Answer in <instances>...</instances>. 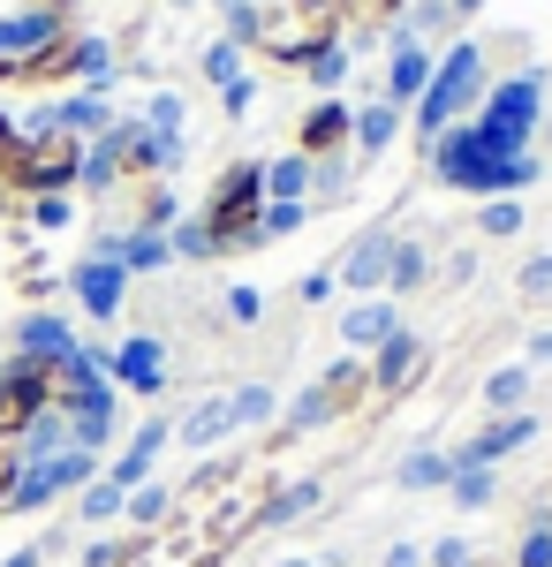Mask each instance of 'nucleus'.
I'll return each instance as SVG.
<instances>
[{
  "label": "nucleus",
  "mask_w": 552,
  "mask_h": 567,
  "mask_svg": "<svg viewBox=\"0 0 552 567\" xmlns=\"http://www.w3.org/2000/svg\"><path fill=\"white\" fill-rule=\"evenodd\" d=\"M334 288H340V280H334V265H318V272H303V280H296V296H303V303H326Z\"/></svg>",
  "instance_id": "nucleus-43"
},
{
  "label": "nucleus",
  "mask_w": 552,
  "mask_h": 567,
  "mask_svg": "<svg viewBox=\"0 0 552 567\" xmlns=\"http://www.w3.org/2000/svg\"><path fill=\"white\" fill-rule=\"evenodd\" d=\"M69 213H76L69 197H23V219H31L39 235H61V227H69Z\"/></svg>",
  "instance_id": "nucleus-36"
},
{
  "label": "nucleus",
  "mask_w": 552,
  "mask_h": 567,
  "mask_svg": "<svg viewBox=\"0 0 552 567\" xmlns=\"http://www.w3.org/2000/svg\"><path fill=\"white\" fill-rule=\"evenodd\" d=\"M386 567H431V560H425V545H393V553H386Z\"/></svg>",
  "instance_id": "nucleus-44"
},
{
  "label": "nucleus",
  "mask_w": 552,
  "mask_h": 567,
  "mask_svg": "<svg viewBox=\"0 0 552 567\" xmlns=\"http://www.w3.org/2000/svg\"><path fill=\"white\" fill-rule=\"evenodd\" d=\"M522 401H530V363H508V371L484 379V409H492V416H514Z\"/></svg>",
  "instance_id": "nucleus-27"
},
{
  "label": "nucleus",
  "mask_w": 552,
  "mask_h": 567,
  "mask_svg": "<svg viewBox=\"0 0 552 567\" xmlns=\"http://www.w3.org/2000/svg\"><path fill=\"white\" fill-rule=\"evenodd\" d=\"M136 122H144V130H160V136H167V144H182V99H174V91H152Z\"/></svg>",
  "instance_id": "nucleus-33"
},
{
  "label": "nucleus",
  "mask_w": 552,
  "mask_h": 567,
  "mask_svg": "<svg viewBox=\"0 0 552 567\" xmlns=\"http://www.w3.org/2000/svg\"><path fill=\"white\" fill-rule=\"evenodd\" d=\"M425 363H431V349L417 341V333H393V341H379V349H371V409H393L401 393L425 379Z\"/></svg>",
  "instance_id": "nucleus-10"
},
{
  "label": "nucleus",
  "mask_w": 552,
  "mask_h": 567,
  "mask_svg": "<svg viewBox=\"0 0 552 567\" xmlns=\"http://www.w3.org/2000/svg\"><path fill=\"white\" fill-rule=\"evenodd\" d=\"M393 484H401V492H447V484H454V454H431V446H417V454L393 470Z\"/></svg>",
  "instance_id": "nucleus-25"
},
{
  "label": "nucleus",
  "mask_w": 552,
  "mask_h": 567,
  "mask_svg": "<svg viewBox=\"0 0 552 567\" xmlns=\"http://www.w3.org/2000/svg\"><path fill=\"white\" fill-rule=\"evenodd\" d=\"M348 61H356V53H348V45H326V53H318V61H310V69H303V76H310V84L326 91V99H334L340 84H348Z\"/></svg>",
  "instance_id": "nucleus-34"
},
{
  "label": "nucleus",
  "mask_w": 552,
  "mask_h": 567,
  "mask_svg": "<svg viewBox=\"0 0 552 567\" xmlns=\"http://www.w3.org/2000/svg\"><path fill=\"white\" fill-rule=\"evenodd\" d=\"M174 8H197V0H174Z\"/></svg>",
  "instance_id": "nucleus-50"
},
{
  "label": "nucleus",
  "mask_w": 552,
  "mask_h": 567,
  "mask_svg": "<svg viewBox=\"0 0 552 567\" xmlns=\"http://www.w3.org/2000/svg\"><path fill=\"white\" fill-rule=\"evenodd\" d=\"M386 265H393V235H386V227H364V235L348 243V258L334 265V280L356 288V296H386Z\"/></svg>",
  "instance_id": "nucleus-14"
},
{
  "label": "nucleus",
  "mask_w": 552,
  "mask_h": 567,
  "mask_svg": "<svg viewBox=\"0 0 552 567\" xmlns=\"http://www.w3.org/2000/svg\"><path fill=\"white\" fill-rule=\"evenodd\" d=\"M303 219H310V205H265V219H257V235H265V243H280V235H296Z\"/></svg>",
  "instance_id": "nucleus-37"
},
{
  "label": "nucleus",
  "mask_w": 552,
  "mask_h": 567,
  "mask_svg": "<svg viewBox=\"0 0 552 567\" xmlns=\"http://www.w3.org/2000/svg\"><path fill=\"white\" fill-rule=\"evenodd\" d=\"M514 288H522L530 303H538V296H552V258H530V265H522V280H514Z\"/></svg>",
  "instance_id": "nucleus-42"
},
{
  "label": "nucleus",
  "mask_w": 552,
  "mask_h": 567,
  "mask_svg": "<svg viewBox=\"0 0 552 567\" xmlns=\"http://www.w3.org/2000/svg\"><path fill=\"white\" fill-rule=\"evenodd\" d=\"M401 122H409V114H401L393 99H371V106H356V130H348V152H364V159H379L386 144L401 136Z\"/></svg>",
  "instance_id": "nucleus-21"
},
{
  "label": "nucleus",
  "mask_w": 552,
  "mask_h": 567,
  "mask_svg": "<svg viewBox=\"0 0 552 567\" xmlns=\"http://www.w3.org/2000/svg\"><path fill=\"white\" fill-rule=\"evenodd\" d=\"M45 424V379L31 355H0V470H23L31 432Z\"/></svg>",
  "instance_id": "nucleus-7"
},
{
  "label": "nucleus",
  "mask_w": 552,
  "mask_h": 567,
  "mask_svg": "<svg viewBox=\"0 0 552 567\" xmlns=\"http://www.w3.org/2000/svg\"><path fill=\"white\" fill-rule=\"evenodd\" d=\"M53 31H76V23H53V16H39V8H16V16H0V61H16V53L45 45Z\"/></svg>",
  "instance_id": "nucleus-23"
},
{
  "label": "nucleus",
  "mask_w": 552,
  "mask_h": 567,
  "mask_svg": "<svg viewBox=\"0 0 552 567\" xmlns=\"http://www.w3.org/2000/svg\"><path fill=\"white\" fill-rule=\"evenodd\" d=\"M61 288H69V296H76V310H84V318H99V326H114V318L129 310V272L106 258V250L76 258L69 272H61Z\"/></svg>",
  "instance_id": "nucleus-9"
},
{
  "label": "nucleus",
  "mask_w": 552,
  "mask_h": 567,
  "mask_svg": "<svg viewBox=\"0 0 552 567\" xmlns=\"http://www.w3.org/2000/svg\"><path fill=\"white\" fill-rule=\"evenodd\" d=\"M425 280H431V250H425V243H401V235H393V265H386V296H417Z\"/></svg>",
  "instance_id": "nucleus-26"
},
{
  "label": "nucleus",
  "mask_w": 552,
  "mask_h": 567,
  "mask_svg": "<svg viewBox=\"0 0 552 567\" xmlns=\"http://www.w3.org/2000/svg\"><path fill=\"white\" fill-rule=\"evenodd\" d=\"M477 235H492V243L522 235V197H484V213H477Z\"/></svg>",
  "instance_id": "nucleus-31"
},
{
  "label": "nucleus",
  "mask_w": 552,
  "mask_h": 567,
  "mask_svg": "<svg viewBox=\"0 0 552 567\" xmlns=\"http://www.w3.org/2000/svg\"><path fill=\"white\" fill-rule=\"evenodd\" d=\"M280 567H318V560H303V553H296V560H280Z\"/></svg>",
  "instance_id": "nucleus-49"
},
{
  "label": "nucleus",
  "mask_w": 552,
  "mask_h": 567,
  "mask_svg": "<svg viewBox=\"0 0 552 567\" xmlns=\"http://www.w3.org/2000/svg\"><path fill=\"white\" fill-rule=\"evenodd\" d=\"M251 99H257V76H235V84L219 91V114H227V122H243V114H251Z\"/></svg>",
  "instance_id": "nucleus-39"
},
{
  "label": "nucleus",
  "mask_w": 552,
  "mask_h": 567,
  "mask_svg": "<svg viewBox=\"0 0 552 567\" xmlns=\"http://www.w3.org/2000/svg\"><path fill=\"white\" fill-rule=\"evenodd\" d=\"M310 507H326V484H318V477L280 484V492H265V499H257V529H288L296 515H310Z\"/></svg>",
  "instance_id": "nucleus-22"
},
{
  "label": "nucleus",
  "mask_w": 552,
  "mask_h": 567,
  "mask_svg": "<svg viewBox=\"0 0 552 567\" xmlns=\"http://www.w3.org/2000/svg\"><path fill=\"white\" fill-rule=\"evenodd\" d=\"M273 401H280V393L265 386V379L219 393V401H205V409H190V416H182V446H197V454H205V446H219V439L251 432V424H273Z\"/></svg>",
  "instance_id": "nucleus-8"
},
{
  "label": "nucleus",
  "mask_w": 552,
  "mask_h": 567,
  "mask_svg": "<svg viewBox=\"0 0 552 567\" xmlns=\"http://www.w3.org/2000/svg\"><path fill=\"white\" fill-rule=\"evenodd\" d=\"M39 560H45V545H23V553H8L0 567H39Z\"/></svg>",
  "instance_id": "nucleus-45"
},
{
  "label": "nucleus",
  "mask_w": 552,
  "mask_h": 567,
  "mask_svg": "<svg viewBox=\"0 0 552 567\" xmlns=\"http://www.w3.org/2000/svg\"><path fill=\"white\" fill-rule=\"evenodd\" d=\"M69 349H84L69 318H53V310H23V318H16V355H31V363H53V355H69Z\"/></svg>",
  "instance_id": "nucleus-19"
},
{
  "label": "nucleus",
  "mask_w": 552,
  "mask_h": 567,
  "mask_svg": "<svg viewBox=\"0 0 552 567\" xmlns=\"http://www.w3.org/2000/svg\"><path fill=\"white\" fill-rule=\"evenodd\" d=\"M45 114H53L61 130H76V136H84V144H91V136H106V130H114V122H122V114L106 106V91H69V99H53Z\"/></svg>",
  "instance_id": "nucleus-20"
},
{
  "label": "nucleus",
  "mask_w": 552,
  "mask_h": 567,
  "mask_svg": "<svg viewBox=\"0 0 552 567\" xmlns=\"http://www.w3.org/2000/svg\"><path fill=\"white\" fill-rule=\"evenodd\" d=\"M227 318H235V326H257V318H265V296H257V288H227Z\"/></svg>",
  "instance_id": "nucleus-40"
},
{
  "label": "nucleus",
  "mask_w": 552,
  "mask_h": 567,
  "mask_svg": "<svg viewBox=\"0 0 552 567\" xmlns=\"http://www.w3.org/2000/svg\"><path fill=\"white\" fill-rule=\"evenodd\" d=\"M265 205H310V159L303 152L265 159Z\"/></svg>",
  "instance_id": "nucleus-24"
},
{
  "label": "nucleus",
  "mask_w": 552,
  "mask_h": 567,
  "mask_svg": "<svg viewBox=\"0 0 552 567\" xmlns=\"http://www.w3.org/2000/svg\"><path fill=\"white\" fill-rule=\"evenodd\" d=\"M530 439H538V416H530V409L492 416V424H484V432H477L462 454H454V470H500V462H508V454H522Z\"/></svg>",
  "instance_id": "nucleus-13"
},
{
  "label": "nucleus",
  "mask_w": 552,
  "mask_h": 567,
  "mask_svg": "<svg viewBox=\"0 0 552 567\" xmlns=\"http://www.w3.org/2000/svg\"><path fill=\"white\" fill-rule=\"evenodd\" d=\"M167 424H160V416H152V424H136V439H129L122 454H114V462H106V470H99V477L106 484H122V492H136V484H152V462H160V446H167Z\"/></svg>",
  "instance_id": "nucleus-18"
},
{
  "label": "nucleus",
  "mask_w": 552,
  "mask_h": 567,
  "mask_svg": "<svg viewBox=\"0 0 552 567\" xmlns=\"http://www.w3.org/2000/svg\"><path fill=\"white\" fill-rule=\"evenodd\" d=\"M393 333H401L393 296H356V303L340 310V341H348V355H371L379 341H393Z\"/></svg>",
  "instance_id": "nucleus-16"
},
{
  "label": "nucleus",
  "mask_w": 552,
  "mask_h": 567,
  "mask_svg": "<svg viewBox=\"0 0 552 567\" xmlns=\"http://www.w3.org/2000/svg\"><path fill=\"white\" fill-rule=\"evenodd\" d=\"M348 130H356V106H348V99H318V106L296 122V152L310 159V167L348 159Z\"/></svg>",
  "instance_id": "nucleus-11"
},
{
  "label": "nucleus",
  "mask_w": 552,
  "mask_h": 567,
  "mask_svg": "<svg viewBox=\"0 0 552 567\" xmlns=\"http://www.w3.org/2000/svg\"><path fill=\"white\" fill-rule=\"evenodd\" d=\"M227 39L257 53L265 69H310L326 45H340V16L334 0H251V16Z\"/></svg>",
  "instance_id": "nucleus-1"
},
{
  "label": "nucleus",
  "mask_w": 552,
  "mask_h": 567,
  "mask_svg": "<svg viewBox=\"0 0 552 567\" xmlns=\"http://www.w3.org/2000/svg\"><path fill=\"white\" fill-rule=\"evenodd\" d=\"M492 492H500V470H454V484H447L454 507H492Z\"/></svg>",
  "instance_id": "nucleus-32"
},
{
  "label": "nucleus",
  "mask_w": 552,
  "mask_h": 567,
  "mask_svg": "<svg viewBox=\"0 0 552 567\" xmlns=\"http://www.w3.org/2000/svg\"><path fill=\"white\" fill-rule=\"evenodd\" d=\"M425 560L431 567H477V553H469L462 537H439V545H425Z\"/></svg>",
  "instance_id": "nucleus-41"
},
{
  "label": "nucleus",
  "mask_w": 552,
  "mask_h": 567,
  "mask_svg": "<svg viewBox=\"0 0 552 567\" xmlns=\"http://www.w3.org/2000/svg\"><path fill=\"white\" fill-rule=\"evenodd\" d=\"M197 76H205V84H219V91H227V84H235V76H243V45H235V39H213V45H205V53H197Z\"/></svg>",
  "instance_id": "nucleus-30"
},
{
  "label": "nucleus",
  "mask_w": 552,
  "mask_h": 567,
  "mask_svg": "<svg viewBox=\"0 0 552 567\" xmlns=\"http://www.w3.org/2000/svg\"><path fill=\"white\" fill-rule=\"evenodd\" d=\"M469 122H477L484 144H500V152H530V136H538V122H545V76H538V69L500 76V84L477 99Z\"/></svg>",
  "instance_id": "nucleus-6"
},
{
  "label": "nucleus",
  "mask_w": 552,
  "mask_h": 567,
  "mask_svg": "<svg viewBox=\"0 0 552 567\" xmlns=\"http://www.w3.org/2000/svg\"><path fill=\"white\" fill-rule=\"evenodd\" d=\"M492 91V53L477 39H454L439 61H431V84H425V99L409 106V122H417V136H439V130H454V122H469L477 114V99Z\"/></svg>",
  "instance_id": "nucleus-4"
},
{
  "label": "nucleus",
  "mask_w": 552,
  "mask_h": 567,
  "mask_svg": "<svg viewBox=\"0 0 552 567\" xmlns=\"http://www.w3.org/2000/svg\"><path fill=\"white\" fill-rule=\"evenodd\" d=\"M16 288H23V296H31V303H39V296H53V288H61V280H53V265H45L39 250H23V258H16Z\"/></svg>",
  "instance_id": "nucleus-35"
},
{
  "label": "nucleus",
  "mask_w": 552,
  "mask_h": 567,
  "mask_svg": "<svg viewBox=\"0 0 552 567\" xmlns=\"http://www.w3.org/2000/svg\"><path fill=\"white\" fill-rule=\"evenodd\" d=\"M340 16V45L356 53V45H379L401 31V16H409V0H334Z\"/></svg>",
  "instance_id": "nucleus-15"
},
{
  "label": "nucleus",
  "mask_w": 552,
  "mask_h": 567,
  "mask_svg": "<svg viewBox=\"0 0 552 567\" xmlns=\"http://www.w3.org/2000/svg\"><path fill=\"white\" fill-rule=\"evenodd\" d=\"M514 567H552V523H530V537H522Z\"/></svg>",
  "instance_id": "nucleus-38"
},
{
  "label": "nucleus",
  "mask_w": 552,
  "mask_h": 567,
  "mask_svg": "<svg viewBox=\"0 0 552 567\" xmlns=\"http://www.w3.org/2000/svg\"><path fill=\"white\" fill-rule=\"evenodd\" d=\"M106 379L122 393H136V401H152V393H167V349L152 333H129L122 349L106 355Z\"/></svg>",
  "instance_id": "nucleus-12"
},
{
  "label": "nucleus",
  "mask_w": 552,
  "mask_h": 567,
  "mask_svg": "<svg viewBox=\"0 0 552 567\" xmlns=\"http://www.w3.org/2000/svg\"><path fill=\"white\" fill-rule=\"evenodd\" d=\"M219 16H227V31H235V23H243V16H251V0H213Z\"/></svg>",
  "instance_id": "nucleus-46"
},
{
  "label": "nucleus",
  "mask_w": 552,
  "mask_h": 567,
  "mask_svg": "<svg viewBox=\"0 0 552 567\" xmlns=\"http://www.w3.org/2000/svg\"><path fill=\"white\" fill-rule=\"evenodd\" d=\"M167 515H174V492H167V484H136V492H129V507H122L129 529H160Z\"/></svg>",
  "instance_id": "nucleus-29"
},
{
  "label": "nucleus",
  "mask_w": 552,
  "mask_h": 567,
  "mask_svg": "<svg viewBox=\"0 0 552 567\" xmlns=\"http://www.w3.org/2000/svg\"><path fill=\"white\" fill-rule=\"evenodd\" d=\"M447 8H454V16H477V8H484V0H447Z\"/></svg>",
  "instance_id": "nucleus-48"
},
{
  "label": "nucleus",
  "mask_w": 552,
  "mask_h": 567,
  "mask_svg": "<svg viewBox=\"0 0 552 567\" xmlns=\"http://www.w3.org/2000/svg\"><path fill=\"white\" fill-rule=\"evenodd\" d=\"M122 507H129V492L106 484V477H91L84 492H76V523H122Z\"/></svg>",
  "instance_id": "nucleus-28"
},
{
  "label": "nucleus",
  "mask_w": 552,
  "mask_h": 567,
  "mask_svg": "<svg viewBox=\"0 0 552 567\" xmlns=\"http://www.w3.org/2000/svg\"><path fill=\"white\" fill-rule=\"evenodd\" d=\"M425 152H431V182H439V189H462V197H522V189L538 182V159H530V152L484 144L477 122L439 130Z\"/></svg>",
  "instance_id": "nucleus-2"
},
{
  "label": "nucleus",
  "mask_w": 552,
  "mask_h": 567,
  "mask_svg": "<svg viewBox=\"0 0 552 567\" xmlns=\"http://www.w3.org/2000/svg\"><path fill=\"white\" fill-rule=\"evenodd\" d=\"M425 84H431V45L393 31V61H386V76H379V99H393V106L409 114V106L425 99Z\"/></svg>",
  "instance_id": "nucleus-17"
},
{
  "label": "nucleus",
  "mask_w": 552,
  "mask_h": 567,
  "mask_svg": "<svg viewBox=\"0 0 552 567\" xmlns=\"http://www.w3.org/2000/svg\"><path fill=\"white\" fill-rule=\"evenodd\" d=\"M356 409H371V355H340V363H326V371H318V379L296 393V409L280 416L273 446H296L303 432L340 424V416H356Z\"/></svg>",
  "instance_id": "nucleus-5"
},
{
  "label": "nucleus",
  "mask_w": 552,
  "mask_h": 567,
  "mask_svg": "<svg viewBox=\"0 0 552 567\" xmlns=\"http://www.w3.org/2000/svg\"><path fill=\"white\" fill-rule=\"evenodd\" d=\"M530 363H552V333H530Z\"/></svg>",
  "instance_id": "nucleus-47"
},
{
  "label": "nucleus",
  "mask_w": 552,
  "mask_h": 567,
  "mask_svg": "<svg viewBox=\"0 0 552 567\" xmlns=\"http://www.w3.org/2000/svg\"><path fill=\"white\" fill-rule=\"evenodd\" d=\"M257 219H265V159H227V167L205 182V205H197V227H205L213 258L265 250Z\"/></svg>",
  "instance_id": "nucleus-3"
}]
</instances>
